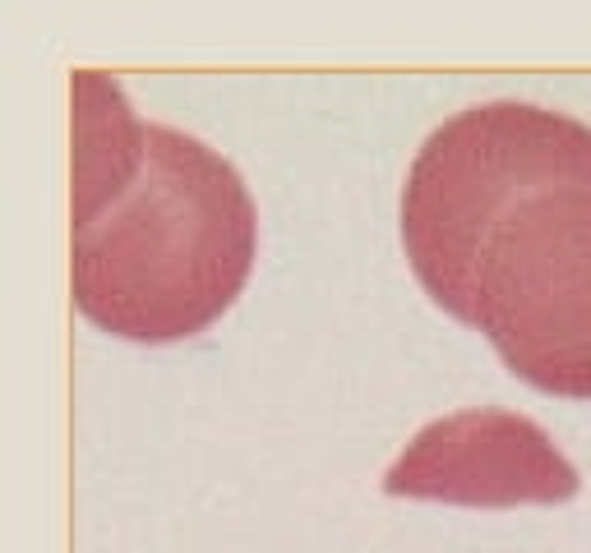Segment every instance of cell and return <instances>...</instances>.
Here are the masks:
<instances>
[{
	"instance_id": "cell-2",
	"label": "cell",
	"mask_w": 591,
	"mask_h": 553,
	"mask_svg": "<svg viewBox=\"0 0 591 553\" xmlns=\"http://www.w3.org/2000/svg\"><path fill=\"white\" fill-rule=\"evenodd\" d=\"M260 249L241 171L194 135L144 125L130 184L74 222V305L130 341H181L213 328L245 291Z\"/></svg>"
},
{
	"instance_id": "cell-4",
	"label": "cell",
	"mask_w": 591,
	"mask_h": 553,
	"mask_svg": "<svg viewBox=\"0 0 591 553\" xmlns=\"http://www.w3.org/2000/svg\"><path fill=\"white\" fill-rule=\"evenodd\" d=\"M74 222L102 213L144 162V125L107 74H74Z\"/></svg>"
},
{
	"instance_id": "cell-3",
	"label": "cell",
	"mask_w": 591,
	"mask_h": 553,
	"mask_svg": "<svg viewBox=\"0 0 591 553\" xmlns=\"http://www.w3.org/2000/svg\"><path fill=\"white\" fill-rule=\"evenodd\" d=\"M383 493L462 508L563 503L578 493V470L536 419L472 406L434 419L411 438L383 476Z\"/></svg>"
},
{
	"instance_id": "cell-1",
	"label": "cell",
	"mask_w": 591,
	"mask_h": 553,
	"mask_svg": "<svg viewBox=\"0 0 591 553\" xmlns=\"http://www.w3.org/2000/svg\"><path fill=\"white\" fill-rule=\"evenodd\" d=\"M402 245L430 300L523 383L591 402V129L531 102H485L421 143Z\"/></svg>"
}]
</instances>
